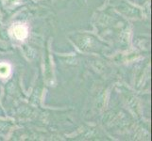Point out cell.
Wrapping results in <instances>:
<instances>
[{"label":"cell","mask_w":152,"mask_h":141,"mask_svg":"<svg viewBox=\"0 0 152 141\" xmlns=\"http://www.w3.org/2000/svg\"><path fill=\"white\" fill-rule=\"evenodd\" d=\"M12 32L14 37L18 40H24L28 37V28L25 25H16L12 28Z\"/></svg>","instance_id":"1"},{"label":"cell","mask_w":152,"mask_h":141,"mask_svg":"<svg viewBox=\"0 0 152 141\" xmlns=\"http://www.w3.org/2000/svg\"><path fill=\"white\" fill-rule=\"evenodd\" d=\"M10 74V67L7 63H0V77H8Z\"/></svg>","instance_id":"2"}]
</instances>
